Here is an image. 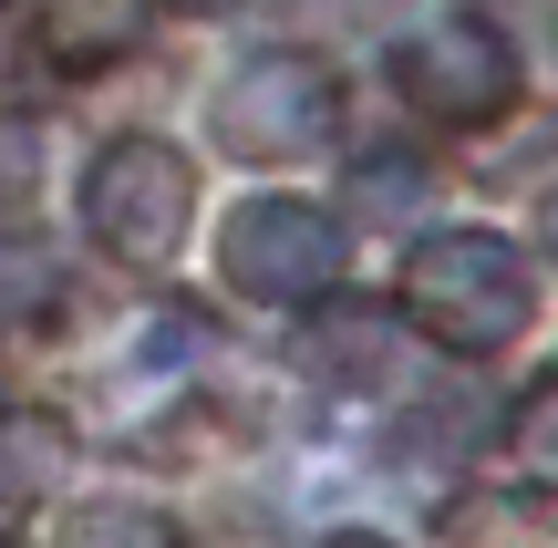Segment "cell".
<instances>
[{"mask_svg":"<svg viewBox=\"0 0 558 548\" xmlns=\"http://www.w3.org/2000/svg\"><path fill=\"white\" fill-rule=\"evenodd\" d=\"M403 301H414V321L435 331L445 352H497V342L527 331L538 290H527V259L507 239H486V228H435V239H414V259H403Z\"/></svg>","mask_w":558,"mask_h":548,"instance_id":"obj_1","label":"cell"},{"mask_svg":"<svg viewBox=\"0 0 558 548\" xmlns=\"http://www.w3.org/2000/svg\"><path fill=\"white\" fill-rule=\"evenodd\" d=\"M145 41V0H41L32 21V52L62 62V73H104Z\"/></svg>","mask_w":558,"mask_h":548,"instance_id":"obj_7","label":"cell"},{"mask_svg":"<svg viewBox=\"0 0 558 548\" xmlns=\"http://www.w3.org/2000/svg\"><path fill=\"white\" fill-rule=\"evenodd\" d=\"M507 466L527 476V487L558 497V373H538V383L518 393V425H507Z\"/></svg>","mask_w":558,"mask_h":548,"instance_id":"obj_10","label":"cell"},{"mask_svg":"<svg viewBox=\"0 0 558 548\" xmlns=\"http://www.w3.org/2000/svg\"><path fill=\"white\" fill-rule=\"evenodd\" d=\"M62 548H186V538H177V517L145 508V497H94V508L62 528Z\"/></svg>","mask_w":558,"mask_h":548,"instance_id":"obj_9","label":"cell"},{"mask_svg":"<svg viewBox=\"0 0 558 548\" xmlns=\"http://www.w3.org/2000/svg\"><path fill=\"white\" fill-rule=\"evenodd\" d=\"M186 207H197V176H186V156L156 145V135H114L94 156V176H83V228H94L114 259H135V269L177 259Z\"/></svg>","mask_w":558,"mask_h":548,"instance_id":"obj_2","label":"cell"},{"mask_svg":"<svg viewBox=\"0 0 558 548\" xmlns=\"http://www.w3.org/2000/svg\"><path fill=\"white\" fill-rule=\"evenodd\" d=\"M300 363H311L331 393H393L403 363H414V331H403L393 310H373V301H341V310H320V321H311Z\"/></svg>","mask_w":558,"mask_h":548,"instance_id":"obj_6","label":"cell"},{"mask_svg":"<svg viewBox=\"0 0 558 548\" xmlns=\"http://www.w3.org/2000/svg\"><path fill=\"white\" fill-rule=\"evenodd\" d=\"M11 94H32V41L0 21V103H11Z\"/></svg>","mask_w":558,"mask_h":548,"instance_id":"obj_12","label":"cell"},{"mask_svg":"<svg viewBox=\"0 0 558 548\" xmlns=\"http://www.w3.org/2000/svg\"><path fill=\"white\" fill-rule=\"evenodd\" d=\"M538 239H548V248H558V197H548V207H538Z\"/></svg>","mask_w":558,"mask_h":548,"instance_id":"obj_13","label":"cell"},{"mask_svg":"<svg viewBox=\"0 0 558 548\" xmlns=\"http://www.w3.org/2000/svg\"><path fill=\"white\" fill-rule=\"evenodd\" d=\"M0 393H11V373H0Z\"/></svg>","mask_w":558,"mask_h":548,"instance_id":"obj_16","label":"cell"},{"mask_svg":"<svg viewBox=\"0 0 558 548\" xmlns=\"http://www.w3.org/2000/svg\"><path fill=\"white\" fill-rule=\"evenodd\" d=\"M341 269H352V248L311 197H248L228 218V280L248 301H331Z\"/></svg>","mask_w":558,"mask_h":548,"instance_id":"obj_5","label":"cell"},{"mask_svg":"<svg viewBox=\"0 0 558 548\" xmlns=\"http://www.w3.org/2000/svg\"><path fill=\"white\" fill-rule=\"evenodd\" d=\"M393 83L414 114L435 124H497L507 103H518V52H507V32H486V21H424V32L393 41Z\"/></svg>","mask_w":558,"mask_h":548,"instance_id":"obj_4","label":"cell"},{"mask_svg":"<svg viewBox=\"0 0 558 548\" xmlns=\"http://www.w3.org/2000/svg\"><path fill=\"white\" fill-rule=\"evenodd\" d=\"M331 548H393V538H331Z\"/></svg>","mask_w":558,"mask_h":548,"instance_id":"obj_15","label":"cell"},{"mask_svg":"<svg viewBox=\"0 0 558 548\" xmlns=\"http://www.w3.org/2000/svg\"><path fill=\"white\" fill-rule=\"evenodd\" d=\"M166 11H228V0H166Z\"/></svg>","mask_w":558,"mask_h":548,"instance_id":"obj_14","label":"cell"},{"mask_svg":"<svg viewBox=\"0 0 558 548\" xmlns=\"http://www.w3.org/2000/svg\"><path fill=\"white\" fill-rule=\"evenodd\" d=\"M331 135H341V83L311 52H259V62H239L218 83V145L228 156L269 166V156H311Z\"/></svg>","mask_w":558,"mask_h":548,"instance_id":"obj_3","label":"cell"},{"mask_svg":"<svg viewBox=\"0 0 558 548\" xmlns=\"http://www.w3.org/2000/svg\"><path fill=\"white\" fill-rule=\"evenodd\" d=\"M362 197H373V207H403V197H414V166H403V156H373V166H362Z\"/></svg>","mask_w":558,"mask_h":548,"instance_id":"obj_11","label":"cell"},{"mask_svg":"<svg viewBox=\"0 0 558 548\" xmlns=\"http://www.w3.org/2000/svg\"><path fill=\"white\" fill-rule=\"evenodd\" d=\"M62 476H73V425L62 414H0V528H21L41 497H62Z\"/></svg>","mask_w":558,"mask_h":548,"instance_id":"obj_8","label":"cell"}]
</instances>
